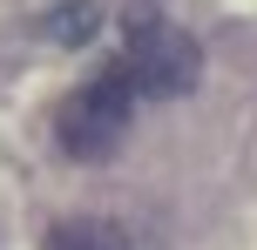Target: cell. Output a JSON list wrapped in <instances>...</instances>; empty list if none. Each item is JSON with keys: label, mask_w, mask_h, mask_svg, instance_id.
Masks as SVG:
<instances>
[{"label": "cell", "mask_w": 257, "mask_h": 250, "mask_svg": "<svg viewBox=\"0 0 257 250\" xmlns=\"http://www.w3.org/2000/svg\"><path fill=\"white\" fill-rule=\"evenodd\" d=\"M128 115H136V81L128 68H102L95 81H81L61 108H54V142L68 149L75 162H102L115 156V142L128 135Z\"/></svg>", "instance_id": "6da1fadb"}, {"label": "cell", "mask_w": 257, "mask_h": 250, "mask_svg": "<svg viewBox=\"0 0 257 250\" xmlns=\"http://www.w3.org/2000/svg\"><path fill=\"white\" fill-rule=\"evenodd\" d=\"M122 68L136 81V95H190L196 75H203V54L176 21L136 7L128 14V41H122Z\"/></svg>", "instance_id": "7a4b0ae2"}, {"label": "cell", "mask_w": 257, "mask_h": 250, "mask_svg": "<svg viewBox=\"0 0 257 250\" xmlns=\"http://www.w3.org/2000/svg\"><path fill=\"white\" fill-rule=\"evenodd\" d=\"M48 250H142L122 223H102V216H75V223H54Z\"/></svg>", "instance_id": "3957f363"}, {"label": "cell", "mask_w": 257, "mask_h": 250, "mask_svg": "<svg viewBox=\"0 0 257 250\" xmlns=\"http://www.w3.org/2000/svg\"><path fill=\"white\" fill-rule=\"evenodd\" d=\"M95 27H102V7L95 0H68V7L48 14V41H61V48H81Z\"/></svg>", "instance_id": "277c9868"}]
</instances>
